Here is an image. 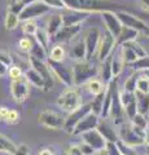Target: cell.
Instances as JSON below:
<instances>
[{"mask_svg":"<svg viewBox=\"0 0 149 155\" xmlns=\"http://www.w3.org/2000/svg\"><path fill=\"white\" fill-rule=\"evenodd\" d=\"M8 75H9V78H11L12 80H16V79H20V78L23 76V71H22V69H21L20 66L12 65L11 67H9Z\"/></svg>","mask_w":149,"mask_h":155,"instance_id":"ee69618b","label":"cell"},{"mask_svg":"<svg viewBox=\"0 0 149 155\" xmlns=\"http://www.w3.org/2000/svg\"><path fill=\"white\" fill-rule=\"evenodd\" d=\"M86 87H87V89L91 94L96 96V94H100L107 91L108 85L105 84L101 79H97V76H96V78H92L91 80H88L87 83H86Z\"/></svg>","mask_w":149,"mask_h":155,"instance_id":"4316f807","label":"cell"},{"mask_svg":"<svg viewBox=\"0 0 149 155\" xmlns=\"http://www.w3.org/2000/svg\"><path fill=\"white\" fill-rule=\"evenodd\" d=\"M25 5H26V3L23 0H12L8 5V11L16 13V14H20L22 12V9L25 8Z\"/></svg>","mask_w":149,"mask_h":155,"instance_id":"ab89813d","label":"cell"},{"mask_svg":"<svg viewBox=\"0 0 149 155\" xmlns=\"http://www.w3.org/2000/svg\"><path fill=\"white\" fill-rule=\"evenodd\" d=\"M99 74V69L93 66L90 61H75L73 66V75H74V84L80 85L86 84L92 78H96Z\"/></svg>","mask_w":149,"mask_h":155,"instance_id":"277c9868","label":"cell"},{"mask_svg":"<svg viewBox=\"0 0 149 155\" xmlns=\"http://www.w3.org/2000/svg\"><path fill=\"white\" fill-rule=\"evenodd\" d=\"M87 17H88V13L71 11V13L62 14V21H64V26L80 25V23H83L87 19Z\"/></svg>","mask_w":149,"mask_h":155,"instance_id":"7402d4cb","label":"cell"},{"mask_svg":"<svg viewBox=\"0 0 149 155\" xmlns=\"http://www.w3.org/2000/svg\"><path fill=\"white\" fill-rule=\"evenodd\" d=\"M117 145H118L119 150H121L122 155H136L135 147H134V146H130V145L124 143L123 141H121V140H118V141H117Z\"/></svg>","mask_w":149,"mask_h":155,"instance_id":"7bdbcfd3","label":"cell"},{"mask_svg":"<svg viewBox=\"0 0 149 155\" xmlns=\"http://www.w3.org/2000/svg\"><path fill=\"white\" fill-rule=\"evenodd\" d=\"M65 56H66V52L64 49V47L60 44L55 45L49 52V60L55 61V62H62L65 60Z\"/></svg>","mask_w":149,"mask_h":155,"instance_id":"836d02e7","label":"cell"},{"mask_svg":"<svg viewBox=\"0 0 149 155\" xmlns=\"http://www.w3.org/2000/svg\"><path fill=\"white\" fill-rule=\"evenodd\" d=\"M145 149H147V150H145V154L149 155V143H145Z\"/></svg>","mask_w":149,"mask_h":155,"instance_id":"6125c7cd","label":"cell"},{"mask_svg":"<svg viewBox=\"0 0 149 155\" xmlns=\"http://www.w3.org/2000/svg\"><path fill=\"white\" fill-rule=\"evenodd\" d=\"M115 47H117V39L113 36L109 31L105 30L101 32V39H100V44H99V49L96 53V57L100 62L105 61L109 56H112V53L114 52Z\"/></svg>","mask_w":149,"mask_h":155,"instance_id":"9c48e42d","label":"cell"},{"mask_svg":"<svg viewBox=\"0 0 149 155\" xmlns=\"http://www.w3.org/2000/svg\"><path fill=\"white\" fill-rule=\"evenodd\" d=\"M92 155H108V153H107V150H97V151H95Z\"/></svg>","mask_w":149,"mask_h":155,"instance_id":"680465c9","label":"cell"},{"mask_svg":"<svg viewBox=\"0 0 149 155\" xmlns=\"http://www.w3.org/2000/svg\"><path fill=\"white\" fill-rule=\"evenodd\" d=\"M64 26V21H62V14H52L51 18L47 22V27L46 30L48 31L51 38H53L57 32L61 30V27Z\"/></svg>","mask_w":149,"mask_h":155,"instance_id":"d4e9b609","label":"cell"},{"mask_svg":"<svg viewBox=\"0 0 149 155\" xmlns=\"http://www.w3.org/2000/svg\"><path fill=\"white\" fill-rule=\"evenodd\" d=\"M136 92L141 94H149V78L145 75V72L136 79Z\"/></svg>","mask_w":149,"mask_h":155,"instance_id":"e575fe53","label":"cell"},{"mask_svg":"<svg viewBox=\"0 0 149 155\" xmlns=\"http://www.w3.org/2000/svg\"><path fill=\"white\" fill-rule=\"evenodd\" d=\"M18 120H20V114H18V111L14 110V109H9L4 122L8 123V124H16Z\"/></svg>","mask_w":149,"mask_h":155,"instance_id":"f6af8a7d","label":"cell"},{"mask_svg":"<svg viewBox=\"0 0 149 155\" xmlns=\"http://www.w3.org/2000/svg\"><path fill=\"white\" fill-rule=\"evenodd\" d=\"M99 122H100V116L91 111V113H88L78 123V125H76L75 129H74L73 134L80 136V134H83L86 132H88V130L96 129V128H97V125H99Z\"/></svg>","mask_w":149,"mask_h":155,"instance_id":"5bb4252c","label":"cell"},{"mask_svg":"<svg viewBox=\"0 0 149 155\" xmlns=\"http://www.w3.org/2000/svg\"><path fill=\"white\" fill-rule=\"evenodd\" d=\"M99 74H100V79H101L105 84H109L110 81L115 78L113 76V69H112V56H109L107 60L101 62V69L99 70Z\"/></svg>","mask_w":149,"mask_h":155,"instance_id":"484cf974","label":"cell"},{"mask_svg":"<svg viewBox=\"0 0 149 155\" xmlns=\"http://www.w3.org/2000/svg\"><path fill=\"white\" fill-rule=\"evenodd\" d=\"M29 62H30L31 67H34V69L39 72L43 78H44L48 89L52 88V87H53V78L55 76H53V74H52L49 66H48L44 61L36 60V58H32V57H29Z\"/></svg>","mask_w":149,"mask_h":155,"instance_id":"ac0fdd59","label":"cell"},{"mask_svg":"<svg viewBox=\"0 0 149 155\" xmlns=\"http://www.w3.org/2000/svg\"><path fill=\"white\" fill-rule=\"evenodd\" d=\"M38 123L42 127L48 128V129L61 130V129H64L65 118L53 110H44L38 115Z\"/></svg>","mask_w":149,"mask_h":155,"instance_id":"5b68a950","label":"cell"},{"mask_svg":"<svg viewBox=\"0 0 149 155\" xmlns=\"http://www.w3.org/2000/svg\"><path fill=\"white\" fill-rule=\"evenodd\" d=\"M36 23L34 19H26V21H22V32L27 36H34L36 31H38Z\"/></svg>","mask_w":149,"mask_h":155,"instance_id":"d590c367","label":"cell"},{"mask_svg":"<svg viewBox=\"0 0 149 155\" xmlns=\"http://www.w3.org/2000/svg\"><path fill=\"white\" fill-rule=\"evenodd\" d=\"M38 155H55V153L52 151L51 149H48V147H43V149H40L39 151H38Z\"/></svg>","mask_w":149,"mask_h":155,"instance_id":"9f6ffc18","label":"cell"},{"mask_svg":"<svg viewBox=\"0 0 149 155\" xmlns=\"http://www.w3.org/2000/svg\"><path fill=\"white\" fill-rule=\"evenodd\" d=\"M48 7L51 8H56V9H64L66 8V4L64 0H43Z\"/></svg>","mask_w":149,"mask_h":155,"instance_id":"c3c4849f","label":"cell"},{"mask_svg":"<svg viewBox=\"0 0 149 155\" xmlns=\"http://www.w3.org/2000/svg\"><path fill=\"white\" fill-rule=\"evenodd\" d=\"M30 57L46 62L47 61V49L44 47H42L38 41H34V45H32L31 51H30Z\"/></svg>","mask_w":149,"mask_h":155,"instance_id":"1f68e13d","label":"cell"},{"mask_svg":"<svg viewBox=\"0 0 149 155\" xmlns=\"http://www.w3.org/2000/svg\"><path fill=\"white\" fill-rule=\"evenodd\" d=\"M145 75H147V76L149 78V71H145Z\"/></svg>","mask_w":149,"mask_h":155,"instance_id":"be15d7a7","label":"cell"},{"mask_svg":"<svg viewBox=\"0 0 149 155\" xmlns=\"http://www.w3.org/2000/svg\"><path fill=\"white\" fill-rule=\"evenodd\" d=\"M51 11V7H48L43 0H35L25 5V8L22 9V12L18 14L21 21H26V19H34L38 17H42L47 14Z\"/></svg>","mask_w":149,"mask_h":155,"instance_id":"52a82bcc","label":"cell"},{"mask_svg":"<svg viewBox=\"0 0 149 155\" xmlns=\"http://www.w3.org/2000/svg\"><path fill=\"white\" fill-rule=\"evenodd\" d=\"M97 130L101 133L108 142H117L119 140L118 130H115L114 123L109 118H101L97 125Z\"/></svg>","mask_w":149,"mask_h":155,"instance_id":"e0dca14e","label":"cell"},{"mask_svg":"<svg viewBox=\"0 0 149 155\" xmlns=\"http://www.w3.org/2000/svg\"><path fill=\"white\" fill-rule=\"evenodd\" d=\"M66 8L70 11L84 13H101L104 11H112L113 4L105 0H64Z\"/></svg>","mask_w":149,"mask_h":155,"instance_id":"6da1fadb","label":"cell"},{"mask_svg":"<svg viewBox=\"0 0 149 155\" xmlns=\"http://www.w3.org/2000/svg\"><path fill=\"white\" fill-rule=\"evenodd\" d=\"M83 39L86 43V49H87V61H91L92 57H95L97 53L100 39H101V31L97 27H92L87 31Z\"/></svg>","mask_w":149,"mask_h":155,"instance_id":"7c38bea8","label":"cell"},{"mask_svg":"<svg viewBox=\"0 0 149 155\" xmlns=\"http://www.w3.org/2000/svg\"><path fill=\"white\" fill-rule=\"evenodd\" d=\"M91 111H92V109H91V102L80 105L78 109H75L74 111L69 113V115L65 118V125H64V129L62 130H65V132L69 133V134H73L74 129H75L76 125H78V123L88 113H91Z\"/></svg>","mask_w":149,"mask_h":155,"instance_id":"ba28073f","label":"cell"},{"mask_svg":"<svg viewBox=\"0 0 149 155\" xmlns=\"http://www.w3.org/2000/svg\"><path fill=\"white\" fill-rule=\"evenodd\" d=\"M101 17H103V21H104V25L107 31H109L113 36H117L119 35V32L122 31V22L119 21V18L117 16V12H112V11H104L101 12Z\"/></svg>","mask_w":149,"mask_h":155,"instance_id":"4fadbf2b","label":"cell"},{"mask_svg":"<svg viewBox=\"0 0 149 155\" xmlns=\"http://www.w3.org/2000/svg\"><path fill=\"white\" fill-rule=\"evenodd\" d=\"M9 71V66L4 65L3 62H0V78H3L4 75H7Z\"/></svg>","mask_w":149,"mask_h":155,"instance_id":"11a10c76","label":"cell"},{"mask_svg":"<svg viewBox=\"0 0 149 155\" xmlns=\"http://www.w3.org/2000/svg\"><path fill=\"white\" fill-rule=\"evenodd\" d=\"M70 57L74 61H84L87 60V49H86L84 39H78L70 47Z\"/></svg>","mask_w":149,"mask_h":155,"instance_id":"44dd1931","label":"cell"},{"mask_svg":"<svg viewBox=\"0 0 149 155\" xmlns=\"http://www.w3.org/2000/svg\"><path fill=\"white\" fill-rule=\"evenodd\" d=\"M145 132L147 130L136 127V125H134L130 122V123H122L119 125L118 136L121 141L135 147L145 143Z\"/></svg>","mask_w":149,"mask_h":155,"instance_id":"7a4b0ae2","label":"cell"},{"mask_svg":"<svg viewBox=\"0 0 149 155\" xmlns=\"http://www.w3.org/2000/svg\"><path fill=\"white\" fill-rule=\"evenodd\" d=\"M20 16L13 12H9L7 13L5 16V19H4V25H5V28L7 30H14V28H17V26L20 25Z\"/></svg>","mask_w":149,"mask_h":155,"instance_id":"d6a6232c","label":"cell"},{"mask_svg":"<svg viewBox=\"0 0 149 155\" xmlns=\"http://www.w3.org/2000/svg\"><path fill=\"white\" fill-rule=\"evenodd\" d=\"M13 155H30V150H29V147L25 143H22V145H20V146H17L16 151L13 153Z\"/></svg>","mask_w":149,"mask_h":155,"instance_id":"f5cc1de1","label":"cell"},{"mask_svg":"<svg viewBox=\"0 0 149 155\" xmlns=\"http://www.w3.org/2000/svg\"><path fill=\"white\" fill-rule=\"evenodd\" d=\"M135 71H149V56L147 54L145 57L139 58L136 62H134L132 65H130Z\"/></svg>","mask_w":149,"mask_h":155,"instance_id":"f35d334b","label":"cell"},{"mask_svg":"<svg viewBox=\"0 0 149 155\" xmlns=\"http://www.w3.org/2000/svg\"><path fill=\"white\" fill-rule=\"evenodd\" d=\"M117 16H118V18H119V21L122 22L123 26L135 28V30H137L139 32H144V31H145V28L148 27L143 19L137 18L136 16H134V14L128 13V12L119 11V12H117Z\"/></svg>","mask_w":149,"mask_h":155,"instance_id":"9a60e30c","label":"cell"},{"mask_svg":"<svg viewBox=\"0 0 149 155\" xmlns=\"http://www.w3.org/2000/svg\"><path fill=\"white\" fill-rule=\"evenodd\" d=\"M137 35H139L137 30H135V28H131V27H127V26H123L122 31L119 32V35L117 36V47L118 45H123V44L130 43V41L136 40Z\"/></svg>","mask_w":149,"mask_h":155,"instance_id":"cb8c5ba5","label":"cell"},{"mask_svg":"<svg viewBox=\"0 0 149 155\" xmlns=\"http://www.w3.org/2000/svg\"><path fill=\"white\" fill-rule=\"evenodd\" d=\"M145 143H149V127H148L147 132H145Z\"/></svg>","mask_w":149,"mask_h":155,"instance_id":"91938a15","label":"cell"},{"mask_svg":"<svg viewBox=\"0 0 149 155\" xmlns=\"http://www.w3.org/2000/svg\"><path fill=\"white\" fill-rule=\"evenodd\" d=\"M57 105L60 106L62 110L71 113L75 109H78L82 105V96L78 85H71L68 87L57 98Z\"/></svg>","mask_w":149,"mask_h":155,"instance_id":"3957f363","label":"cell"},{"mask_svg":"<svg viewBox=\"0 0 149 155\" xmlns=\"http://www.w3.org/2000/svg\"><path fill=\"white\" fill-rule=\"evenodd\" d=\"M34 39H35V41L39 43L42 47H44L46 49L49 47V41L52 40V38L49 36V34H48V31L46 30V28H38L36 34L34 35Z\"/></svg>","mask_w":149,"mask_h":155,"instance_id":"4dcf8cb0","label":"cell"},{"mask_svg":"<svg viewBox=\"0 0 149 155\" xmlns=\"http://www.w3.org/2000/svg\"><path fill=\"white\" fill-rule=\"evenodd\" d=\"M122 49V54H123V60L126 62V65H132L134 62H136L139 60V56L136 54L134 49L128 44H123V45H118Z\"/></svg>","mask_w":149,"mask_h":155,"instance_id":"f1b7e54d","label":"cell"},{"mask_svg":"<svg viewBox=\"0 0 149 155\" xmlns=\"http://www.w3.org/2000/svg\"><path fill=\"white\" fill-rule=\"evenodd\" d=\"M30 88H31V84L27 81L25 75L20 78V79L11 81V94L13 97V100L18 104L25 102L29 98V96H30Z\"/></svg>","mask_w":149,"mask_h":155,"instance_id":"30bf717a","label":"cell"},{"mask_svg":"<svg viewBox=\"0 0 149 155\" xmlns=\"http://www.w3.org/2000/svg\"><path fill=\"white\" fill-rule=\"evenodd\" d=\"M48 66L52 71V74L57 80H60L62 84L66 87L75 85L74 84V75H73V67L65 66L62 62H55L52 60H48Z\"/></svg>","mask_w":149,"mask_h":155,"instance_id":"8992f818","label":"cell"},{"mask_svg":"<svg viewBox=\"0 0 149 155\" xmlns=\"http://www.w3.org/2000/svg\"><path fill=\"white\" fill-rule=\"evenodd\" d=\"M17 145L7 136H4L3 133H0V153H5L9 155H13V153L16 151Z\"/></svg>","mask_w":149,"mask_h":155,"instance_id":"83f0119b","label":"cell"},{"mask_svg":"<svg viewBox=\"0 0 149 155\" xmlns=\"http://www.w3.org/2000/svg\"><path fill=\"white\" fill-rule=\"evenodd\" d=\"M124 113H126V118L128 120H131L139 111H137V98L135 101H132L131 104H128L127 106H124Z\"/></svg>","mask_w":149,"mask_h":155,"instance_id":"b9f144b4","label":"cell"},{"mask_svg":"<svg viewBox=\"0 0 149 155\" xmlns=\"http://www.w3.org/2000/svg\"><path fill=\"white\" fill-rule=\"evenodd\" d=\"M105 92H103V93H100V94H96L95 98L91 101V109H92V113H95L96 115H99V116H101V113H103Z\"/></svg>","mask_w":149,"mask_h":155,"instance_id":"f546056e","label":"cell"},{"mask_svg":"<svg viewBox=\"0 0 149 155\" xmlns=\"http://www.w3.org/2000/svg\"><path fill=\"white\" fill-rule=\"evenodd\" d=\"M130 122H131L134 125H136V127L144 129V130H147L148 127H149V122H148V119H147V115L140 114V113H137L131 120H130Z\"/></svg>","mask_w":149,"mask_h":155,"instance_id":"74e56055","label":"cell"},{"mask_svg":"<svg viewBox=\"0 0 149 155\" xmlns=\"http://www.w3.org/2000/svg\"><path fill=\"white\" fill-rule=\"evenodd\" d=\"M136 79L137 78H134V76L127 78V80L124 81V84H123V89L127 91V92H132V93H135L136 92Z\"/></svg>","mask_w":149,"mask_h":155,"instance_id":"bcb514c9","label":"cell"},{"mask_svg":"<svg viewBox=\"0 0 149 155\" xmlns=\"http://www.w3.org/2000/svg\"><path fill=\"white\" fill-rule=\"evenodd\" d=\"M23 75L27 79V81L31 84V87H35L38 89H42V91H47L48 87H47V83L44 80V78H43L39 72H38L34 67H29V69L23 72Z\"/></svg>","mask_w":149,"mask_h":155,"instance_id":"ffe728a7","label":"cell"},{"mask_svg":"<svg viewBox=\"0 0 149 155\" xmlns=\"http://www.w3.org/2000/svg\"><path fill=\"white\" fill-rule=\"evenodd\" d=\"M82 23L80 25H71V26H62L61 30L52 38V40L56 43H68L71 41L80 32Z\"/></svg>","mask_w":149,"mask_h":155,"instance_id":"d6986e66","label":"cell"},{"mask_svg":"<svg viewBox=\"0 0 149 155\" xmlns=\"http://www.w3.org/2000/svg\"><path fill=\"white\" fill-rule=\"evenodd\" d=\"M124 65H126V62H124V60H123L122 49L119 48L118 51H114L112 53V69H113V76L114 78H118L119 75H121Z\"/></svg>","mask_w":149,"mask_h":155,"instance_id":"603a6c76","label":"cell"},{"mask_svg":"<svg viewBox=\"0 0 149 155\" xmlns=\"http://www.w3.org/2000/svg\"><path fill=\"white\" fill-rule=\"evenodd\" d=\"M137 111L140 114L148 115V113H149V97H148V94L140 93V97H137Z\"/></svg>","mask_w":149,"mask_h":155,"instance_id":"8d00e7d4","label":"cell"},{"mask_svg":"<svg viewBox=\"0 0 149 155\" xmlns=\"http://www.w3.org/2000/svg\"><path fill=\"white\" fill-rule=\"evenodd\" d=\"M105 150H107L108 155H122V153H121V150H119L117 142H108Z\"/></svg>","mask_w":149,"mask_h":155,"instance_id":"7dc6e473","label":"cell"},{"mask_svg":"<svg viewBox=\"0 0 149 155\" xmlns=\"http://www.w3.org/2000/svg\"><path fill=\"white\" fill-rule=\"evenodd\" d=\"M118 87L115 85L114 93H113V101H112V107H110L109 119L114 123V125H121L124 123V118H126V113H124V107L119 100V91L117 89Z\"/></svg>","mask_w":149,"mask_h":155,"instance_id":"8fae6325","label":"cell"},{"mask_svg":"<svg viewBox=\"0 0 149 155\" xmlns=\"http://www.w3.org/2000/svg\"><path fill=\"white\" fill-rule=\"evenodd\" d=\"M32 45H34V40H32L31 38H22L20 39V41H18V49L22 51V52H29L30 53Z\"/></svg>","mask_w":149,"mask_h":155,"instance_id":"60d3db41","label":"cell"},{"mask_svg":"<svg viewBox=\"0 0 149 155\" xmlns=\"http://www.w3.org/2000/svg\"><path fill=\"white\" fill-rule=\"evenodd\" d=\"M140 3L143 4V8L145 9L147 12H149V0H140Z\"/></svg>","mask_w":149,"mask_h":155,"instance_id":"6f0895ef","label":"cell"},{"mask_svg":"<svg viewBox=\"0 0 149 155\" xmlns=\"http://www.w3.org/2000/svg\"><path fill=\"white\" fill-rule=\"evenodd\" d=\"M80 137H82V140H83L84 142H87L88 145H91L96 151H97V150H104L105 147H107L108 141L105 140L104 136L97 130V128L92 129V130H88V132H86L83 134H80Z\"/></svg>","mask_w":149,"mask_h":155,"instance_id":"2e32d148","label":"cell"},{"mask_svg":"<svg viewBox=\"0 0 149 155\" xmlns=\"http://www.w3.org/2000/svg\"><path fill=\"white\" fill-rule=\"evenodd\" d=\"M79 146H80V149H82V153H83V155H92L96 150L91 146V145H88L87 142H84L83 140H82V141L78 143Z\"/></svg>","mask_w":149,"mask_h":155,"instance_id":"681fc988","label":"cell"},{"mask_svg":"<svg viewBox=\"0 0 149 155\" xmlns=\"http://www.w3.org/2000/svg\"><path fill=\"white\" fill-rule=\"evenodd\" d=\"M0 62H3L4 65H7L9 67L13 65V60H12L11 54L7 52H4V51H0Z\"/></svg>","mask_w":149,"mask_h":155,"instance_id":"f907efd6","label":"cell"},{"mask_svg":"<svg viewBox=\"0 0 149 155\" xmlns=\"http://www.w3.org/2000/svg\"><path fill=\"white\" fill-rule=\"evenodd\" d=\"M144 34H145V36H147V38H149V26L145 28V31H144Z\"/></svg>","mask_w":149,"mask_h":155,"instance_id":"94428289","label":"cell"},{"mask_svg":"<svg viewBox=\"0 0 149 155\" xmlns=\"http://www.w3.org/2000/svg\"><path fill=\"white\" fill-rule=\"evenodd\" d=\"M8 111H9V107H7V106H0V120H3L4 122V119H5Z\"/></svg>","mask_w":149,"mask_h":155,"instance_id":"db71d44e","label":"cell"},{"mask_svg":"<svg viewBox=\"0 0 149 155\" xmlns=\"http://www.w3.org/2000/svg\"><path fill=\"white\" fill-rule=\"evenodd\" d=\"M66 155H83L79 145H69L66 147Z\"/></svg>","mask_w":149,"mask_h":155,"instance_id":"816d5d0a","label":"cell"}]
</instances>
